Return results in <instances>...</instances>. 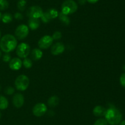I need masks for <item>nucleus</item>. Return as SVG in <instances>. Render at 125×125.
<instances>
[{
	"mask_svg": "<svg viewBox=\"0 0 125 125\" xmlns=\"http://www.w3.org/2000/svg\"><path fill=\"white\" fill-rule=\"evenodd\" d=\"M17 47V40L13 35L6 34L0 40V48L5 53L13 51Z\"/></svg>",
	"mask_w": 125,
	"mask_h": 125,
	"instance_id": "obj_1",
	"label": "nucleus"
},
{
	"mask_svg": "<svg viewBox=\"0 0 125 125\" xmlns=\"http://www.w3.org/2000/svg\"><path fill=\"white\" fill-rule=\"evenodd\" d=\"M105 118L107 123L111 125H117L122 121V114L119 110L114 107H111L106 110Z\"/></svg>",
	"mask_w": 125,
	"mask_h": 125,
	"instance_id": "obj_2",
	"label": "nucleus"
},
{
	"mask_svg": "<svg viewBox=\"0 0 125 125\" xmlns=\"http://www.w3.org/2000/svg\"><path fill=\"white\" fill-rule=\"evenodd\" d=\"M78 9V5L73 0H65L62 5V12L68 15L74 13Z\"/></svg>",
	"mask_w": 125,
	"mask_h": 125,
	"instance_id": "obj_3",
	"label": "nucleus"
},
{
	"mask_svg": "<svg viewBox=\"0 0 125 125\" xmlns=\"http://www.w3.org/2000/svg\"><path fill=\"white\" fill-rule=\"evenodd\" d=\"M29 85V79L25 75L18 76L15 81L16 88L19 91H24L28 88Z\"/></svg>",
	"mask_w": 125,
	"mask_h": 125,
	"instance_id": "obj_4",
	"label": "nucleus"
},
{
	"mask_svg": "<svg viewBox=\"0 0 125 125\" xmlns=\"http://www.w3.org/2000/svg\"><path fill=\"white\" fill-rule=\"evenodd\" d=\"M31 51L30 46L26 43H21L17 45L16 53L20 58H25L29 55Z\"/></svg>",
	"mask_w": 125,
	"mask_h": 125,
	"instance_id": "obj_5",
	"label": "nucleus"
},
{
	"mask_svg": "<svg viewBox=\"0 0 125 125\" xmlns=\"http://www.w3.org/2000/svg\"><path fill=\"white\" fill-rule=\"evenodd\" d=\"M29 34V28L25 25H20L16 28L15 34L18 40H22L26 38Z\"/></svg>",
	"mask_w": 125,
	"mask_h": 125,
	"instance_id": "obj_6",
	"label": "nucleus"
},
{
	"mask_svg": "<svg viewBox=\"0 0 125 125\" xmlns=\"http://www.w3.org/2000/svg\"><path fill=\"white\" fill-rule=\"evenodd\" d=\"M43 11L40 6H33L29 7L27 11V15L29 18H39L43 14Z\"/></svg>",
	"mask_w": 125,
	"mask_h": 125,
	"instance_id": "obj_7",
	"label": "nucleus"
},
{
	"mask_svg": "<svg viewBox=\"0 0 125 125\" xmlns=\"http://www.w3.org/2000/svg\"><path fill=\"white\" fill-rule=\"evenodd\" d=\"M52 42L53 39L52 37L49 35H46L40 38L38 42V45L41 49H46L51 46Z\"/></svg>",
	"mask_w": 125,
	"mask_h": 125,
	"instance_id": "obj_8",
	"label": "nucleus"
},
{
	"mask_svg": "<svg viewBox=\"0 0 125 125\" xmlns=\"http://www.w3.org/2000/svg\"><path fill=\"white\" fill-rule=\"evenodd\" d=\"M47 111V107L43 103H38L35 104L32 109V113L35 116L40 117L45 115Z\"/></svg>",
	"mask_w": 125,
	"mask_h": 125,
	"instance_id": "obj_9",
	"label": "nucleus"
},
{
	"mask_svg": "<svg viewBox=\"0 0 125 125\" xmlns=\"http://www.w3.org/2000/svg\"><path fill=\"white\" fill-rule=\"evenodd\" d=\"M65 50V46L62 42H56L52 45L51 52L54 55H59L62 53Z\"/></svg>",
	"mask_w": 125,
	"mask_h": 125,
	"instance_id": "obj_10",
	"label": "nucleus"
},
{
	"mask_svg": "<svg viewBox=\"0 0 125 125\" xmlns=\"http://www.w3.org/2000/svg\"><path fill=\"white\" fill-rule=\"evenodd\" d=\"M13 104L16 108H20L24 104V96L21 93H17L15 94L12 99Z\"/></svg>",
	"mask_w": 125,
	"mask_h": 125,
	"instance_id": "obj_11",
	"label": "nucleus"
},
{
	"mask_svg": "<svg viewBox=\"0 0 125 125\" xmlns=\"http://www.w3.org/2000/svg\"><path fill=\"white\" fill-rule=\"evenodd\" d=\"M22 61L18 58H13L9 61V67L13 71L19 70L21 67Z\"/></svg>",
	"mask_w": 125,
	"mask_h": 125,
	"instance_id": "obj_12",
	"label": "nucleus"
},
{
	"mask_svg": "<svg viewBox=\"0 0 125 125\" xmlns=\"http://www.w3.org/2000/svg\"><path fill=\"white\" fill-rule=\"evenodd\" d=\"M107 109L103 106L101 105H97L95 106L93 110V113L96 117H101V116H105Z\"/></svg>",
	"mask_w": 125,
	"mask_h": 125,
	"instance_id": "obj_13",
	"label": "nucleus"
},
{
	"mask_svg": "<svg viewBox=\"0 0 125 125\" xmlns=\"http://www.w3.org/2000/svg\"><path fill=\"white\" fill-rule=\"evenodd\" d=\"M40 22L39 18H30L28 20V25L32 30H35L40 26Z\"/></svg>",
	"mask_w": 125,
	"mask_h": 125,
	"instance_id": "obj_14",
	"label": "nucleus"
},
{
	"mask_svg": "<svg viewBox=\"0 0 125 125\" xmlns=\"http://www.w3.org/2000/svg\"><path fill=\"white\" fill-rule=\"evenodd\" d=\"M43 56V53L42 50L39 49H33L31 53V57L34 61H37L40 60Z\"/></svg>",
	"mask_w": 125,
	"mask_h": 125,
	"instance_id": "obj_15",
	"label": "nucleus"
},
{
	"mask_svg": "<svg viewBox=\"0 0 125 125\" xmlns=\"http://www.w3.org/2000/svg\"><path fill=\"white\" fill-rule=\"evenodd\" d=\"M59 103V99L57 96H51L48 100V104L51 107H55L58 105Z\"/></svg>",
	"mask_w": 125,
	"mask_h": 125,
	"instance_id": "obj_16",
	"label": "nucleus"
},
{
	"mask_svg": "<svg viewBox=\"0 0 125 125\" xmlns=\"http://www.w3.org/2000/svg\"><path fill=\"white\" fill-rule=\"evenodd\" d=\"M58 16L60 21L63 24H64L65 25H69V24L70 23V18L68 17V15L64 14V13L61 12V13H59Z\"/></svg>",
	"mask_w": 125,
	"mask_h": 125,
	"instance_id": "obj_17",
	"label": "nucleus"
},
{
	"mask_svg": "<svg viewBox=\"0 0 125 125\" xmlns=\"http://www.w3.org/2000/svg\"><path fill=\"white\" fill-rule=\"evenodd\" d=\"M13 20V17L10 13H4L1 15V20L4 23H9Z\"/></svg>",
	"mask_w": 125,
	"mask_h": 125,
	"instance_id": "obj_18",
	"label": "nucleus"
},
{
	"mask_svg": "<svg viewBox=\"0 0 125 125\" xmlns=\"http://www.w3.org/2000/svg\"><path fill=\"white\" fill-rule=\"evenodd\" d=\"M9 105V102L7 99L3 96H0V109L4 110L7 108Z\"/></svg>",
	"mask_w": 125,
	"mask_h": 125,
	"instance_id": "obj_19",
	"label": "nucleus"
},
{
	"mask_svg": "<svg viewBox=\"0 0 125 125\" xmlns=\"http://www.w3.org/2000/svg\"><path fill=\"white\" fill-rule=\"evenodd\" d=\"M46 12L48 14V15L50 16L51 19H54V18H56L59 15L58 11L54 8L50 9L47 10Z\"/></svg>",
	"mask_w": 125,
	"mask_h": 125,
	"instance_id": "obj_20",
	"label": "nucleus"
},
{
	"mask_svg": "<svg viewBox=\"0 0 125 125\" xmlns=\"http://www.w3.org/2000/svg\"><path fill=\"white\" fill-rule=\"evenodd\" d=\"M22 63H23L24 67L26 69H29L32 66V60L27 57L24 58L23 61H22Z\"/></svg>",
	"mask_w": 125,
	"mask_h": 125,
	"instance_id": "obj_21",
	"label": "nucleus"
},
{
	"mask_svg": "<svg viewBox=\"0 0 125 125\" xmlns=\"http://www.w3.org/2000/svg\"><path fill=\"white\" fill-rule=\"evenodd\" d=\"M26 6V0H19L17 2V8L20 11H24Z\"/></svg>",
	"mask_w": 125,
	"mask_h": 125,
	"instance_id": "obj_22",
	"label": "nucleus"
},
{
	"mask_svg": "<svg viewBox=\"0 0 125 125\" xmlns=\"http://www.w3.org/2000/svg\"><path fill=\"white\" fill-rule=\"evenodd\" d=\"M9 7V2L7 0H0V11H4Z\"/></svg>",
	"mask_w": 125,
	"mask_h": 125,
	"instance_id": "obj_23",
	"label": "nucleus"
},
{
	"mask_svg": "<svg viewBox=\"0 0 125 125\" xmlns=\"http://www.w3.org/2000/svg\"><path fill=\"white\" fill-rule=\"evenodd\" d=\"M40 18H41V20H42V22H44L45 23H48V22H50V20H51V18L50 17V16L48 15V14L46 13V12H43L42 15L41 16Z\"/></svg>",
	"mask_w": 125,
	"mask_h": 125,
	"instance_id": "obj_24",
	"label": "nucleus"
},
{
	"mask_svg": "<svg viewBox=\"0 0 125 125\" xmlns=\"http://www.w3.org/2000/svg\"><path fill=\"white\" fill-rule=\"evenodd\" d=\"M94 125H107V122L106 119L100 118L95 121Z\"/></svg>",
	"mask_w": 125,
	"mask_h": 125,
	"instance_id": "obj_25",
	"label": "nucleus"
},
{
	"mask_svg": "<svg viewBox=\"0 0 125 125\" xmlns=\"http://www.w3.org/2000/svg\"><path fill=\"white\" fill-rule=\"evenodd\" d=\"M52 39L53 40H58V39H60L61 38H62V33L60 31H55L53 35L52 36Z\"/></svg>",
	"mask_w": 125,
	"mask_h": 125,
	"instance_id": "obj_26",
	"label": "nucleus"
},
{
	"mask_svg": "<svg viewBox=\"0 0 125 125\" xmlns=\"http://www.w3.org/2000/svg\"><path fill=\"white\" fill-rule=\"evenodd\" d=\"M15 92V89L12 87H7L5 89V93L7 95H11Z\"/></svg>",
	"mask_w": 125,
	"mask_h": 125,
	"instance_id": "obj_27",
	"label": "nucleus"
},
{
	"mask_svg": "<svg viewBox=\"0 0 125 125\" xmlns=\"http://www.w3.org/2000/svg\"><path fill=\"white\" fill-rule=\"evenodd\" d=\"M120 82L121 85L125 88V73L122 74L120 77Z\"/></svg>",
	"mask_w": 125,
	"mask_h": 125,
	"instance_id": "obj_28",
	"label": "nucleus"
},
{
	"mask_svg": "<svg viewBox=\"0 0 125 125\" xmlns=\"http://www.w3.org/2000/svg\"><path fill=\"white\" fill-rule=\"evenodd\" d=\"M3 61L4 62H9V61H10L11 60V56L8 53H7L6 54H5L3 56V58H2Z\"/></svg>",
	"mask_w": 125,
	"mask_h": 125,
	"instance_id": "obj_29",
	"label": "nucleus"
},
{
	"mask_svg": "<svg viewBox=\"0 0 125 125\" xmlns=\"http://www.w3.org/2000/svg\"><path fill=\"white\" fill-rule=\"evenodd\" d=\"M14 17L15 18V19L18 20H21L23 19V15L21 13H20V12H16L14 15Z\"/></svg>",
	"mask_w": 125,
	"mask_h": 125,
	"instance_id": "obj_30",
	"label": "nucleus"
},
{
	"mask_svg": "<svg viewBox=\"0 0 125 125\" xmlns=\"http://www.w3.org/2000/svg\"><path fill=\"white\" fill-rule=\"evenodd\" d=\"M86 1L90 4H95L99 0H86Z\"/></svg>",
	"mask_w": 125,
	"mask_h": 125,
	"instance_id": "obj_31",
	"label": "nucleus"
},
{
	"mask_svg": "<svg viewBox=\"0 0 125 125\" xmlns=\"http://www.w3.org/2000/svg\"><path fill=\"white\" fill-rule=\"evenodd\" d=\"M86 0H78V2L81 5H84L85 4V2H86Z\"/></svg>",
	"mask_w": 125,
	"mask_h": 125,
	"instance_id": "obj_32",
	"label": "nucleus"
},
{
	"mask_svg": "<svg viewBox=\"0 0 125 125\" xmlns=\"http://www.w3.org/2000/svg\"><path fill=\"white\" fill-rule=\"evenodd\" d=\"M119 125H125V120H123V121H121L119 123Z\"/></svg>",
	"mask_w": 125,
	"mask_h": 125,
	"instance_id": "obj_33",
	"label": "nucleus"
},
{
	"mask_svg": "<svg viewBox=\"0 0 125 125\" xmlns=\"http://www.w3.org/2000/svg\"><path fill=\"white\" fill-rule=\"evenodd\" d=\"M1 15H1V12H0V20H1Z\"/></svg>",
	"mask_w": 125,
	"mask_h": 125,
	"instance_id": "obj_34",
	"label": "nucleus"
},
{
	"mask_svg": "<svg viewBox=\"0 0 125 125\" xmlns=\"http://www.w3.org/2000/svg\"><path fill=\"white\" fill-rule=\"evenodd\" d=\"M123 70H124V71H125V66H123Z\"/></svg>",
	"mask_w": 125,
	"mask_h": 125,
	"instance_id": "obj_35",
	"label": "nucleus"
},
{
	"mask_svg": "<svg viewBox=\"0 0 125 125\" xmlns=\"http://www.w3.org/2000/svg\"><path fill=\"white\" fill-rule=\"evenodd\" d=\"M1 51H0V58H1Z\"/></svg>",
	"mask_w": 125,
	"mask_h": 125,
	"instance_id": "obj_36",
	"label": "nucleus"
},
{
	"mask_svg": "<svg viewBox=\"0 0 125 125\" xmlns=\"http://www.w3.org/2000/svg\"><path fill=\"white\" fill-rule=\"evenodd\" d=\"M1 31H0V38H1Z\"/></svg>",
	"mask_w": 125,
	"mask_h": 125,
	"instance_id": "obj_37",
	"label": "nucleus"
},
{
	"mask_svg": "<svg viewBox=\"0 0 125 125\" xmlns=\"http://www.w3.org/2000/svg\"><path fill=\"white\" fill-rule=\"evenodd\" d=\"M1 112H0V118H1Z\"/></svg>",
	"mask_w": 125,
	"mask_h": 125,
	"instance_id": "obj_38",
	"label": "nucleus"
},
{
	"mask_svg": "<svg viewBox=\"0 0 125 125\" xmlns=\"http://www.w3.org/2000/svg\"><path fill=\"white\" fill-rule=\"evenodd\" d=\"M0 89H1V87H0Z\"/></svg>",
	"mask_w": 125,
	"mask_h": 125,
	"instance_id": "obj_39",
	"label": "nucleus"
}]
</instances>
